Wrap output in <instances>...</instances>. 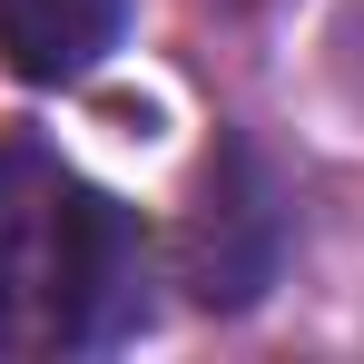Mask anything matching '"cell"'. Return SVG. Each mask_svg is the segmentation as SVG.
<instances>
[{
    "mask_svg": "<svg viewBox=\"0 0 364 364\" xmlns=\"http://www.w3.org/2000/svg\"><path fill=\"white\" fill-rule=\"evenodd\" d=\"M128 0H0V60L20 79H79V69L109 60Z\"/></svg>",
    "mask_w": 364,
    "mask_h": 364,
    "instance_id": "7a4b0ae2",
    "label": "cell"
},
{
    "mask_svg": "<svg viewBox=\"0 0 364 364\" xmlns=\"http://www.w3.org/2000/svg\"><path fill=\"white\" fill-rule=\"evenodd\" d=\"M148 305V237L50 148L0 138V355L119 345Z\"/></svg>",
    "mask_w": 364,
    "mask_h": 364,
    "instance_id": "6da1fadb",
    "label": "cell"
}]
</instances>
